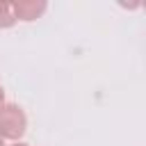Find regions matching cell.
Wrapping results in <instances>:
<instances>
[{"label": "cell", "instance_id": "cell-3", "mask_svg": "<svg viewBox=\"0 0 146 146\" xmlns=\"http://www.w3.org/2000/svg\"><path fill=\"white\" fill-rule=\"evenodd\" d=\"M16 23L14 18V11H11V2L7 0H0V30H7Z\"/></svg>", "mask_w": 146, "mask_h": 146}, {"label": "cell", "instance_id": "cell-5", "mask_svg": "<svg viewBox=\"0 0 146 146\" xmlns=\"http://www.w3.org/2000/svg\"><path fill=\"white\" fill-rule=\"evenodd\" d=\"M9 146H27V144H23V141H14V144H9Z\"/></svg>", "mask_w": 146, "mask_h": 146}, {"label": "cell", "instance_id": "cell-6", "mask_svg": "<svg viewBox=\"0 0 146 146\" xmlns=\"http://www.w3.org/2000/svg\"><path fill=\"white\" fill-rule=\"evenodd\" d=\"M0 146H7V144H5V139H0Z\"/></svg>", "mask_w": 146, "mask_h": 146}, {"label": "cell", "instance_id": "cell-4", "mask_svg": "<svg viewBox=\"0 0 146 146\" xmlns=\"http://www.w3.org/2000/svg\"><path fill=\"white\" fill-rule=\"evenodd\" d=\"M5 105V91H2V87H0V107Z\"/></svg>", "mask_w": 146, "mask_h": 146}, {"label": "cell", "instance_id": "cell-1", "mask_svg": "<svg viewBox=\"0 0 146 146\" xmlns=\"http://www.w3.org/2000/svg\"><path fill=\"white\" fill-rule=\"evenodd\" d=\"M25 128H27V116L23 107L14 103H5L0 107V139L18 141L25 135Z\"/></svg>", "mask_w": 146, "mask_h": 146}, {"label": "cell", "instance_id": "cell-2", "mask_svg": "<svg viewBox=\"0 0 146 146\" xmlns=\"http://www.w3.org/2000/svg\"><path fill=\"white\" fill-rule=\"evenodd\" d=\"M46 2L43 0H14L11 2V11L16 21H36L43 11H46Z\"/></svg>", "mask_w": 146, "mask_h": 146}]
</instances>
